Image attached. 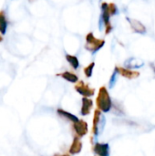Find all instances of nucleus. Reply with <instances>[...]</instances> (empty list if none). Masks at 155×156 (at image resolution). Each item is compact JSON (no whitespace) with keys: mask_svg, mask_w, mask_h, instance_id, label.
<instances>
[{"mask_svg":"<svg viewBox=\"0 0 155 156\" xmlns=\"http://www.w3.org/2000/svg\"><path fill=\"white\" fill-rule=\"evenodd\" d=\"M54 156H69V154H56V155Z\"/></svg>","mask_w":155,"mask_h":156,"instance_id":"21","label":"nucleus"},{"mask_svg":"<svg viewBox=\"0 0 155 156\" xmlns=\"http://www.w3.org/2000/svg\"><path fill=\"white\" fill-rule=\"evenodd\" d=\"M126 19L133 32H135L137 34H142V35H143L147 32L146 27L141 21H139L135 18H131L129 16H126Z\"/></svg>","mask_w":155,"mask_h":156,"instance_id":"8","label":"nucleus"},{"mask_svg":"<svg viewBox=\"0 0 155 156\" xmlns=\"http://www.w3.org/2000/svg\"><path fill=\"white\" fill-rule=\"evenodd\" d=\"M96 105L97 109H99L103 113H107L112 109V101L109 90L105 86L100 87L98 91V95L96 98Z\"/></svg>","mask_w":155,"mask_h":156,"instance_id":"1","label":"nucleus"},{"mask_svg":"<svg viewBox=\"0 0 155 156\" xmlns=\"http://www.w3.org/2000/svg\"><path fill=\"white\" fill-rule=\"evenodd\" d=\"M74 88H75V90L79 94H80L82 97L90 98L95 95V89L90 87V85L88 83L84 82L83 80H79L75 84Z\"/></svg>","mask_w":155,"mask_h":156,"instance_id":"5","label":"nucleus"},{"mask_svg":"<svg viewBox=\"0 0 155 156\" xmlns=\"http://www.w3.org/2000/svg\"><path fill=\"white\" fill-rule=\"evenodd\" d=\"M118 76H119V74L114 70L113 73H112L111 76V79H110V82H109V87H110V89H112V88L116 85L117 80H118Z\"/></svg>","mask_w":155,"mask_h":156,"instance_id":"17","label":"nucleus"},{"mask_svg":"<svg viewBox=\"0 0 155 156\" xmlns=\"http://www.w3.org/2000/svg\"><path fill=\"white\" fill-rule=\"evenodd\" d=\"M114 70L122 77L128 79V80H134L140 77L141 73L138 70L135 69H131L125 67H121V66H115Z\"/></svg>","mask_w":155,"mask_h":156,"instance_id":"6","label":"nucleus"},{"mask_svg":"<svg viewBox=\"0 0 155 156\" xmlns=\"http://www.w3.org/2000/svg\"><path fill=\"white\" fill-rule=\"evenodd\" d=\"M1 40H2V37H0V41H1Z\"/></svg>","mask_w":155,"mask_h":156,"instance_id":"22","label":"nucleus"},{"mask_svg":"<svg viewBox=\"0 0 155 156\" xmlns=\"http://www.w3.org/2000/svg\"><path fill=\"white\" fill-rule=\"evenodd\" d=\"M72 128H73V130L75 132L76 136H78L79 138L85 136L88 133V132H89L88 123L85 121H83V120H79L78 122H73Z\"/></svg>","mask_w":155,"mask_h":156,"instance_id":"7","label":"nucleus"},{"mask_svg":"<svg viewBox=\"0 0 155 156\" xmlns=\"http://www.w3.org/2000/svg\"><path fill=\"white\" fill-rule=\"evenodd\" d=\"M93 152L97 156H110V145L108 144L96 143L93 147Z\"/></svg>","mask_w":155,"mask_h":156,"instance_id":"9","label":"nucleus"},{"mask_svg":"<svg viewBox=\"0 0 155 156\" xmlns=\"http://www.w3.org/2000/svg\"><path fill=\"white\" fill-rule=\"evenodd\" d=\"M85 39H86V43H85L84 48L87 51L90 52L92 55L100 51L105 45V39L96 37L93 32H89L86 35Z\"/></svg>","mask_w":155,"mask_h":156,"instance_id":"3","label":"nucleus"},{"mask_svg":"<svg viewBox=\"0 0 155 156\" xmlns=\"http://www.w3.org/2000/svg\"><path fill=\"white\" fill-rule=\"evenodd\" d=\"M111 14L109 12V3L102 2L100 5V16L99 21L100 30H104L105 35H109L112 31V25L111 22Z\"/></svg>","mask_w":155,"mask_h":156,"instance_id":"2","label":"nucleus"},{"mask_svg":"<svg viewBox=\"0 0 155 156\" xmlns=\"http://www.w3.org/2000/svg\"><path fill=\"white\" fill-rule=\"evenodd\" d=\"M65 58H66V60L68 61V63L69 64V66H70L74 70H77V69L79 68L80 64H79V58H78L77 56L71 55V54H66Z\"/></svg>","mask_w":155,"mask_h":156,"instance_id":"15","label":"nucleus"},{"mask_svg":"<svg viewBox=\"0 0 155 156\" xmlns=\"http://www.w3.org/2000/svg\"><path fill=\"white\" fill-rule=\"evenodd\" d=\"M6 28V20L3 13H0V32L1 34H5Z\"/></svg>","mask_w":155,"mask_h":156,"instance_id":"18","label":"nucleus"},{"mask_svg":"<svg viewBox=\"0 0 155 156\" xmlns=\"http://www.w3.org/2000/svg\"><path fill=\"white\" fill-rule=\"evenodd\" d=\"M109 12L111 14V16H116L119 13V9L114 3H109Z\"/></svg>","mask_w":155,"mask_h":156,"instance_id":"19","label":"nucleus"},{"mask_svg":"<svg viewBox=\"0 0 155 156\" xmlns=\"http://www.w3.org/2000/svg\"><path fill=\"white\" fill-rule=\"evenodd\" d=\"M144 65V62L141 59L135 58H130L124 62L125 68L131 69H136L139 68H142Z\"/></svg>","mask_w":155,"mask_h":156,"instance_id":"12","label":"nucleus"},{"mask_svg":"<svg viewBox=\"0 0 155 156\" xmlns=\"http://www.w3.org/2000/svg\"><path fill=\"white\" fill-rule=\"evenodd\" d=\"M81 150H82V142L79 137L75 136L73 139V142L69 147V152L70 154L75 155V154H79L81 152Z\"/></svg>","mask_w":155,"mask_h":156,"instance_id":"11","label":"nucleus"},{"mask_svg":"<svg viewBox=\"0 0 155 156\" xmlns=\"http://www.w3.org/2000/svg\"><path fill=\"white\" fill-rule=\"evenodd\" d=\"M57 76H59V77H61L63 80H67V81H69V82H70V83H74V84H76V83L79 80L78 75L75 74V73L72 72V71H68V70H66V71H64V72H61V73L58 74Z\"/></svg>","mask_w":155,"mask_h":156,"instance_id":"13","label":"nucleus"},{"mask_svg":"<svg viewBox=\"0 0 155 156\" xmlns=\"http://www.w3.org/2000/svg\"><path fill=\"white\" fill-rule=\"evenodd\" d=\"M151 68H152L153 71L154 72V74H155V66H154V65H153V64H151Z\"/></svg>","mask_w":155,"mask_h":156,"instance_id":"20","label":"nucleus"},{"mask_svg":"<svg viewBox=\"0 0 155 156\" xmlns=\"http://www.w3.org/2000/svg\"><path fill=\"white\" fill-rule=\"evenodd\" d=\"M93 108V101L90 98L83 97L81 100V110L80 114L82 116H87L90 113L91 110Z\"/></svg>","mask_w":155,"mask_h":156,"instance_id":"10","label":"nucleus"},{"mask_svg":"<svg viewBox=\"0 0 155 156\" xmlns=\"http://www.w3.org/2000/svg\"><path fill=\"white\" fill-rule=\"evenodd\" d=\"M105 125V117L102 115V112L99 109L94 111L93 115V122H92V133L95 137H97L100 133L103 130Z\"/></svg>","mask_w":155,"mask_h":156,"instance_id":"4","label":"nucleus"},{"mask_svg":"<svg viewBox=\"0 0 155 156\" xmlns=\"http://www.w3.org/2000/svg\"><path fill=\"white\" fill-rule=\"evenodd\" d=\"M94 67H95V62L92 61L90 62L88 66H86L83 69V72H84V75L87 77V78H90L93 74V69H94Z\"/></svg>","mask_w":155,"mask_h":156,"instance_id":"16","label":"nucleus"},{"mask_svg":"<svg viewBox=\"0 0 155 156\" xmlns=\"http://www.w3.org/2000/svg\"><path fill=\"white\" fill-rule=\"evenodd\" d=\"M57 112H58V114L59 116H61L62 118L66 119L67 121L71 122L72 123L73 122H78L79 120L76 115H74V114H72V113H70V112H67V111H65L63 109H58L57 110Z\"/></svg>","mask_w":155,"mask_h":156,"instance_id":"14","label":"nucleus"}]
</instances>
